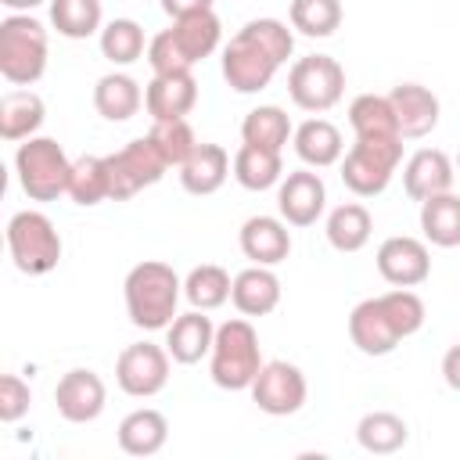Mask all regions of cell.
Returning a JSON list of instances; mask_svg holds the SVG:
<instances>
[{"instance_id": "1", "label": "cell", "mask_w": 460, "mask_h": 460, "mask_svg": "<svg viewBox=\"0 0 460 460\" xmlns=\"http://www.w3.org/2000/svg\"><path fill=\"white\" fill-rule=\"evenodd\" d=\"M183 295V280L176 270L162 259H144L137 262L126 280H122V298H126V316L140 331H165L176 320V305Z\"/></svg>"}, {"instance_id": "2", "label": "cell", "mask_w": 460, "mask_h": 460, "mask_svg": "<svg viewBox=\"0 0 460 460\" xmlns=\"http://www.w3.org/2000/svg\"><path fill=\"white\" fill-rule=\"evenodd\" d=\"M262 370V349L259 334L248 316H234L216 327V341L208 352V374L219 388L226 392H244L252 388L255 374Z\"/></svg>"}, {"instance_id": "3", "label": "cell", "mask_w": 460, "mask_h": 460, "mask_svg": "<svg viewBox=\"0 0 460 460\" xmlns=\"http://www.w3.org/2000/svg\"><path fill=\"white\" fill-rule=\"evenodd\" d=\"M47 72V29L32 14L0 22V75L11 86H32Z\"/></svg>"}, {"instance_id": "4", "label": "cell", "mask_w": 460, "mask_h": 460, "mask_svg": "<svg viewBox=\"0 0 460 460\" xmlns=\"http://www.w3.org/2000/svg\"><path fill=\"white\" fill-rule=\"evenodd\" d=\"M14 172H18V187L32 201H54L68 190L72 158L54 137H29L14 151Z\"/></svg>"}, {"instance_id": "5", "label": "cell", "mask_w": 460, "mask_h": 460, "mask_svg": "<svg viewBox=\"0 0 460 460\" xmlns=\"http://www.w3.org/2000/svg\"><path fill=\"white\" fill-rule=\"evenodd\" d=\"M399 165H402V137L356 140L341 155V183L356 198H377L385 194Z\"/></svg>"}, {"instance_id": "6", "label": "cell", "mask_w": 460, "mask_h": 460, "mask_svg": "<svg viewBox=\"0 0 460 460\" xmlns=\"http://www.w3.org/2000/svg\"><path fill=\"white\" fill-rule=\"evenodd\" d=\"M7 252L22 273L43 277L61 262V234L50 223V216L25 208L7 219Z\"/></svg>"}, {"instance_id": "7", "label": "cell", "mask_w": 460, "mask_h": 460, "mask_svg": "<svg viewBox=\"0 0 460 460\" xmlns=\"http://www.w3.org/2000/svg\"><path fill=\"white\" fill-rule=\"evenodd\" d=\"M288 93L302 111H331L345 93V68L331 54H305L288 68Z\"/></svg>"}, {"instance_id": "8", "label": "cell", "mask_w": 460, "mask_h": 460, "mask_svg": "<svg viewBox=\"0 0 460 460\" xmlns=\"http://www.w3.org/2000/svg\"><path fill=\"white\" fill-rule=\"evenodd\" d=\"M280 61L244 29H237L230 36V43L223 47V79L234 93H259L273 83Z\"/></svg>"}, {"instance_id": "9", "label": "cell", "mask_w": 460, "mask_h": 460, "mask_svg": "<svg viewBox=\"0 0 460 460\" xmlns=\"http://www.w3.org/2000/svg\"><path fill=\"white\" fill-rule=\"evenodd\" d=\"M104 158H108V176H111V201H126L140 194L144 187H155L169 169L147 137H137Z\"/></svg>"}, {"instance_id": "10", "label": "cell", "mask_w": 460, "mask_h": 460, "mask_svg": "<svg viewBox=\"0 0 460 460\" xmlns=\"http://www.w3.org/2000/svg\"><path fill=\"white\" fill-rule=\"evenodd\" d=\"M169 349L155 341H133L115 359V385L133 399H151L169 385Z\"/></svg>"}, {"instance_id": "11", "label": "cell", "mask_w": 460, "mask_h": 460, "mask_svg": "<svg viewBox=\"0 0 460 460\" xmlns=\"http://www.w3.org/2000/svg\"><path fill=\"white\" fill-rule=\"evenodd\" d=\"M252 402L270 413V417H291L305 406V395H309V385H305V374L288 363V359H270L262 363V370L255 374L252 381Z\"/></svg>"}, {"instance_id": "12", "label": "cell", "mask_w": 460, "mask_h": 460, "mask_svg": "<svg viewBox=\"0 0 460 460\" xmlns=\"http://www.w3.org/2000/svg\"><path fill=\"white\" fill-rule=\"evenodd\" d=\"M377 273L392 284V288H417L431 277V252H428V241L420 237H410V234H395V237H385L377 244Z\"/></svg>"}, {"instance_id": "13", "label": "cell", "mask_w": 460, "mask_h": 460, "mask_svg": "<svg viewBox=\"0 0 460 460\" xmlns=\"http://www.w3.org/2000/svg\"><path fill=\"white\" fill-rule=\"evenodd\" d=\"M108 402V388L101 381L97 370L90 367H72L68 374H61L58 388H54V406L68 424H90L104 413Z\"/></svg>"}, {"instance_id": "14", "label": "cell", "mask_w": 460, "mask_h": 460, "mask_svg": "<svg viewBox=\"0 0 460 460\" xmlns=\"http://www.w3.org/2000/svg\"><path fill=\"white\" fill-rule=\"evenodd\" d=\"M327 208V187L320 172L295 169L277 183V212L288 226H313Z\"/></svg>"}, {"instance_id": "15", "label": "cell", "mask_w": 460, "mask_h": 460, "mask_svg": "<svg viewBox=\"0 0 460 460\" xmlns=\"http://www.w3.org/2000/svg\"><path fill=\"white\" fill-rule=\"evenodd\" d=\"M453 176H456V165L438 147H420L402 165V187L413 201H428L435 194L453 190Z\"/></svg>"}, {"instance_id": "16", "label": "cell", "mask_w": 460, "mask_h": 460, "mask_svg": "<svg viewBox=\"0 0 460 460\" xmlns=\"http://www.w3.org/2000/svg\"><path fill=\"white\" fill-rule=\"evenodd\" d=\"M237 244L255 266H280L291 255V230L280 216H252L241 223Z\"/></svg>"}, {"instance_id": "17", "label": "cell", "mask_w": 460, "mask_h": 460, "mask_svg": "<svg viewBox=\"0 0 460 460\" xmlns=\"http://www.w3.org/2000/svg\"><path fill=\"white\" fill-rule=\"evenodd\" d=\"M392 111H395V122H399V133L402 140H420L428 137L435 126H438V97L420 86V83H399L392 93Z\"/></svg>"}, {"instance_id": "18", "label": "cell", "mask_w": 460, "mask_h": 460, "mask_svg": "<svg viewBox=\"0 0 460 460\" xmlns=\"http://www.w3.org/2000/svg\"><path fill=\"white\" fill-rule=\"evenodd\" d=\"M216 341V323L205 309H190V313H176V320L165 327V349L172 356V363H201L212 352Z\"/></svg>"}, {"instance_id": "19", "label": "cell", "mask_w": 460, "mask_h": 460, "mask_svg": "<svg viewBox=\"0 0 460 460\" xmlns=\"http://www.w3.org/2000/svg\"><path fill=\"white\" fill-rule=\"evenodd\" d=\"M198 104V79L190 72H165L151 75L144 86V108L155 119H187L190 108Z\"/></svg>"}, {"instance_id": "20", "label": "cell", "mask_w": 460, "mask_h": 460, "mask_svg": "<svg viewBox=\"0 0 460 460\" xmlns=\"http://www.w3.org/2000/svg\"><path fill=\"white\" fill-rule=\"evenodd\" d=\"M349 338H352V345L363 356H388L402 341L395 334V327H392V320H388V313H385L377 295L363 298L359 305H352V313H349Z\"/></svg>"}, {"instance_id": "21", "label": "cell", "mask_w": 460, "mask_h": 460, "mask_svg": "<svg viewBox=\"0 0 460 460\" xmlns=\"http://www.w3.org/2000/svg\"><path fill=\"white\" fill-rule=\"evenodd\" d=\"M230 302L241 316H266L280 305V277L273 273V266H248L234 277L230 288Z\"/></svg>"}, {"instance_id": "22", "label": "cell", "mask_w": 460, "mask_h": 460, "mask_svg": "<svg viewBox=\"0 0 460 460\" xmlns=\"http://www.w3.org/2000/svg\"><path fill=\"white\" fill-rule=\"evenodd\" d=\"M43 119H47V104L36 90L18 86L0 97V137L7 144H22V140L36 137Z\"/></svg>"}, {"instance_id": "23", "label": "cell", "mask_w": 460, "mask_h": 460, "mask_svg": "<svg viewBox=\"0 0 460 460\" xmlns=\"http://www.w3.org/2000/svg\"><path fill=\"white\" fill-rule=\"evenodd\" d=\"M230 172H234V158L226 155L223 144H198L194 155L180 165V183L187 194L205 198V194H216Z\"/></svg>"}, {"instance_id": "24", "label": "cell", "mask_w": 460, "mask_h": 460, "mask_svg": "<svg viewBox=\"0 0 460 460\" xmlns=\"http://www.w3.org/2000/svg\"><path fill=\"white\" fill-rule=\"evenodd\" d=\"M115 438H119V449L129 456H155L169 442V420H165V413L140 406L119 420Z\"/></svg>"}, {"instance_id": "25", "label": "cell", "mask_w": 460, "mask_h": 460, "mask_svg": "<svg viewBox=\"0 0 460 460\" xmlns=\"http://www.w3.org/2000/svg\"><path fill=\"white\" fill-rule=\"evenodd\" d=\"M291 144H295V155H298L309 169H327V165L341 162V155H345L341 129H338L334 122L320 119V115H316V119H305V122L295 129Z\"/></svg>"}, {"instance_id": "26", "label": "cell", "mask_w": 460, "mask_h": 460, "mask_svg": "<svg viewBox=\"0 0 460 460\" xmlns=\"http://www.w3.org/2000/svg\"><path fill=\"white\" fill-rule=\"evenodd\" d=\"M140 104H144V90H140V83L129 72H108L93 86V108L108 122L133 119L140 111Z\"/></svg>"}, {"instance_id": "27", "label": "cell", "mask_w": 460, "mask_h": 460, "mask_svg": "<svg viewBox=\"0 0 460 460\" xmlns=\"http://www.w3.org/2000/svg\"><path fill=\"white\" fill-rule=\"evenodd\" d=\"M169 32H172L176 47L183 50V58H187L190 65L205 61V58L219 47V40H223V25H219V18H216L212 7H208V11H198V14L172 18Z\"/></svg>"}, {"instance_id": "28", "label": "cell", "mask_w": 460, "mask_h": 460, "mask_svg": "<svg viewBox=\"0 0 460 460\" xmlns=\"http://www.w3.org/2000/svg\"><path fill=\"white\" fill-rule=\"evenodd\" d=\"M323 234H327V244H331L334 252H345V255H349V252H359V248H367V241H370V234H374V216H370L367 205L345 201V205L331 208Z\"/></svg>"}, {"instance_id": "29", "label": "cell", "mask_w": 460, "mask_h": 460, "mask_svg": "<svg viewBox=\"0 0 460 460\" xmlns=\"http://www.w3.org/2000/svg\"><path fill=\"white\" fill-rule=\"evenodd\" d=\"M356 442L374 456H388V453H399L410 442V428L392 410H370L356 424Z\"/></svg>"}, {"instance_id": "30", "label": "cell", "mask_w": 460, "mask_h": 460, "mask_svg": "<svg viewBox=\"0 0 460 460\" xmlns=\"http://www.w3.org/2000/svg\"><path fill=\"white\" fill-rule=\"evenodd\" d=\"M349 126L356 140H377V137H402L388 93H359L349 104Z\"/></svg>"}, {"instance_id": "31", "label": "cell", "mask_w": 460, "mask_h": 460, "mask_svg": "<svg viewBox=\"0 0 460 460\" xmlns=\"http://www.w3.org/2000/svg\"><path fill=\"white\" fill-rule=\"evenodd\" d=\"M75 205L93 208L101 201H111V176H108V158L104 155H79L68 172V190Z\"/></svg>"}, {"instance_id": "32", "label": "cell", "mask_w": 460, "mask_h": 460, "mask_svg": "<svg viewBox=\"0 0 460 460\" xmlns=\"http://www.w3.org/2000/svg\"><path fill=\"white\" fill-rule=\"evenodd\" d=\"M234 180L244 190H270L284 180V165H280V151L270 147H255V144H241L234 151Z\"/></svg>"}, {"instance_id": "33", "label": "cell", "mask_w": 460, "mask_h": 460, "mask_svg": "<svg viewBox=\"0 0 460 460\" xmlns=\"http://www.w3.org/2000/svg\"><path fill=\"white\" fill-rule=\"evenodd\" d=\"M420 230H424L428 244L456 248L460 244V198L453 190H446V194L420 201Z\"/></svg>"}, {"instance_id": "34", "label": "cell", "mask_w": 460, "mask_h": 460, "mask_svg": "<svg viewBox=\"0 0 460 460\" xmlns=\"http://www.w3.org/2000/svg\"><path fill=\"white\" fill-rule=\"evenodd\" d=\"M295 137V126L288 119L284 108L277 104H259L244 115L241 122V140L255 144V147H270V151H284V144Z\"/></svg>"}, {"instance_id": "35", "label": "cell", "mask_w": 460, "mask_h": 460, "mask_svg": "<svg viewBox=\"0 0 460 460\" xmlns=\"http://www.w3.org/2000/svg\"><path fill=\"white\" fill-rule=\"evenodd\" d=\"M230 288H234V277L216 262H201L183 277V298L190 302V309H205V313L230 302Z\"/></svg>"}, {"instance_id": "36", "label": "cell", "mask_w": 460, "mask_h": 460, "mask_svg": "<svg viewBox=\"0 0 460 460\" xmlns=\"http://www.w3.org/2000/svg\"><path fill=\"white\" fill-rule=\"evenodd\" d=\"M345 11L341 0H291L288 7V22L295 32L309 36V40H327L334 36V29L341 25Z\"/></svg>"}, {"instance_id": "37", "label": "cell", "mask_w": 460, "mask_h": 460, "mask_svg": "<svg viewBox=\"0 0 460 460\" xmlns=\"http://www.w3.org/2000/svg\"><path fill=\"white\" fill-rule=\"evenodd\" d=\"M101 0H50V25L65 40H86L101 32Z\"/></svg>"}, {"instance_id": "38", "label": "cell", "mask_w": 460, "mask_h": 460, "mask_svg": "<svg viewBox=\"0 0 460 460\" xmlns=\"http://www.w3.org/2000/svg\"><path fill=\"white\" fill-rule=\"evenodd\" d=\"M147 43L151 40H144L140 22H133V18H111L101 29V54L111 65H133V61H140L147 54Z\"/></svg>"}, {"instance_id": "39", "label": "cell", "mask_w": 460, "mask_h": 460, "mask_svg": "<svg viewBox=\"0 0 460 460\" xmlns=\"http://www.w3.org/2000/svg\"><path fill=\"white\" fill-rule=\"evenodd\" d=\"M147 140L158 147V155L165 158L169 169L172 165L180 169L194 155V147H198V137H194L187 119H155L151 129H147Z\"/></svg>"}, {"instance_id": "40", "label": "cell", "mask_w": 460, "mask_h": 460, "mask_svg": "<svg viewBox=\"0 0 460 460\" xmlns=\"http://www.w3.org/2000/svg\"><path fill=\"white\" fill-rule=\"evenodd\" d=\"M377 298H381V305H385V313H388V320H392L399 338H410V334H417L424 327V302H420L417 291L392 288V291H385Z\"/></svg>"}, {"instance_id": "41", "label": "cell", "mask_w": 460, "mask_h": 460, "mask_svg": "<svg viewBox=\"0 0 460 460\" xmlns=\"http://www.w3.org/2000/svg\"><path fill=\"white\" fill-rule=\"evenodd\" d=\"M241 29L252 32L280 65H288V58L295 54V32H291L288 22H280V18H252V22H244Z\"/></svg>"}, {"instance_id": "42", "label": "cell", "mask_w": 460, "mask_h": 460, "mask_svg": "<svg viewBox=\"0 0 460 460\" xmlns=\"http://www.w3.org/2000/svg\"><path fill=\"white\" fill-rule=\"evenodd\" d=\"M144 58H147V65H151L155 75H165V72H190V68H194V65L183 58V50L176 47V40H172L169 29H162V32L151 36Z\"/></svg>"}, {"instance_id": "43", "label": "cell", "mask_w": 460, "mask_h": 460, "mask_svg": "<svg viewBox=\"0 0 460 460\" xmlns=\"http://www.w3.org/2000/svg\"><path fill=\"white\" fill-rule=\"evenodd\" d=\"M29 402H32V392L29 385L18 377V374H4L0 377V420L4 424H14L29 413Z\"/></svg>"}, {"instance_id": "44", "label": "cell", "mask_w": 460, "mask_h": 460, "mask_svg": "<svg viewBox=\"0 0 460 460\" xmlns=\"http://www.w3.org/2000/svg\"><path fill=\"white\" fill-rule=\"evenodd\" d=\"M442 381H446L453 392H460V341L449 345L446 356H442Z\"/></svg>"}, {"instance_id": "45", "label": "cell", "mask_w": 460, "mask_h": 460, "mask_svg": "<svg viewBox=\"0 0 460 460\" xmlns=\"http://www.w3.org/2000/svg\"><path fill=\"white\" fill-rule=\"evenodd\" d=\"M212 0H162V11L169 18H183V14H198V11H208Z\"/></svg>"}, {"instance_id": "46", "label": "cell", "mask_w": 460, "mask_h": 460, "mask_svg": "<svg viewBox=\"0 0 460 460\" xmlns=\"http://www.w3.org/2000/svg\"><path fill=\"white\" fill-rule=\"evenodd\" d=\"M11 14H29L32 7H40V4H50V0H0Z\"/></svg>"}, {"instance_id": "47", "label": "cell", "mask_w": 460, "mask_h": 460, "mask_svg": "<svg viewBox=\"0 0 460 460\" xmlns=\"http://www.w3.org/2000/svg\"><path fill=\"white\" fill-rule=\"evenodd\" d=\"M456 172H460V155H456Z\"/></svg>"}]
</instances>
